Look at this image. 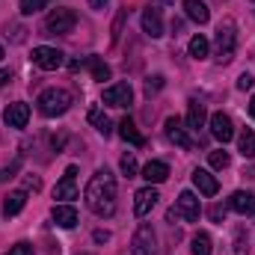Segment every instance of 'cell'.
<instances>
[{
  "label": "cell",
  "mask_w": 255,
  "mask_h": 255,
  "mask_svg": "<svg viewBox=\"0 0 255 255\" xmlns=\"http://www.w3.org/2000/svg\"><path fill=\"white\" fill-rule=\"evenodd\" d=\"M101 101H104L107 107H128V104L133 101V89H130V83H113V86L104 89Z\"/></svg>",
  "instance_id": "cell-7"
},
{
  "label": "cell",
  "mask_w": 255,
  "mask_h": 255,
  "mask_svg": "<svg viewBox=\"0 0 255 255\" xmlns=\"http://www.w3.org/2000/svg\"><path fill=\"white\" fill-rule=\"evenodd\" d=\"M205 104H199V101H190V107H187V128L190 130H199V128H205Z\"/></svg>",
  "instance_id": "cell-23"
},
{
  "label": "cell",
  "mask_w": 255,
  "mask_h": 255,
  "mask_svg": "<svg viewBox=\"0 0 255 255\" xmlns=\"http://www.w3.org/2000/svg\"><path fill=\"white\" fill-rule=\"evenodd\" d=\"M89 6H92V9H104V6H107V0H89Z\"/></svg>",
  "instance_id": "cell-40"
},
{
  "label": "cell",
  "mask_w": 255,
  "mask_h": 255,
  "mask_svg": "<svg viewBox=\"0 0 255 255\" xmlns=\"http://www.w3.org/2000/svg\"><path fill=\"white\" fill-rule=\"evenodd\" d=\"M51 217H54V223L60 229H74L77 226V208L74 205H54Z\"/></svg>",
  "instance_id": "cell-17"
},
{
  "label": "cell",
  "mask_w": 255,
  "mask_h": 255,
  "mask_svg": "<svg viewBox=\"0 0 255 255\" xmlns=\"http://www.w3.org/2000/svg\"><path fill=\"white\" fill-rule=\"evenodd\" d=\"M211 136L220 139V142H229L235 136V125H232V119L226 113H214L211 116Z\"/></svg>",
  "instance_id": "cell-12"
},
{
  "label": "cell",
  "mask_w": 255,
  "mask_h": 255,
  "mask_svg": "<svg viewBox=\"0 0 255 255\" xmlns=\"http://www.w3.org/2000/svg\"><path fill=\"white\" fill-rule=\"evenodd\" d=\"M253 74H241V77H238V89H253Z\"/></svg>",
  "instance_id": "cell-33"
},
{
  "label": "cell",
  "mask_w": 255,
  "mask_h": 255,
  "mask_svg": "<svg viewBox=\"0 0 255 255\" xmlns=\"http://www.w3.org/2000/svg\"><path fill=\"white\" fill-rule=\"evenodd\" d=\"M24 205H27V193H24V190L9 193V196L3 199V217H15V214H21V211H24Z\"/></svg>",
  "instance_id": "cell-19"
},
{
  "label": "cell",
  "mask_w": 255,
  "mask_h": 255,
  "mask_svg": "<svg viewBox=\"0 0 255 255\" xmlns=\"http://www.w3.org/2000/svg\"><path fill=\"white\" fill-rule=\"evenodd\" d=\"M193 184L202 196H217V190H220V181L208 169H193Z\"/></svg>",
  "instance_id": "cell-15"
},
{
  "label": "cell",
  "mask_w": 255,
  "mask_h": 255,
  "mask_svg": "<svg viewBox=\"0 0 255 255\" xmlns=\"http://www.w3.org/2000/svg\"><path fill=\"white\" fill-rule=\"evenodd\" d=\"M142 30H145L151 39H160V36H163V18H160V9L148 6V9L142 12Z\"/></svg>",
  "instance_id": "cell-14"
},
{
  "label": "cell",
  "mask_w": 255,
  "mask_h": 255,
  "mask_svg": "<svg viewBox=\"0 0 255 255\" xmlns=\"http://www.w3.org/2000/svg\"><path fill=\"white\" fill-rule=\"evenodd\" d=\"M223 217H226V208H223V205H214V208H211V220H217V223H220Z\"/></svg>",
  "instance_id": "cell-34"
},
{
  "label": "cell",
  "mask_w": 255,
  "mask_h": 255,
  "mask_svg": "<svg viewBox=\"0 0 255 255\" xmlns=\"http://www.w3.org/2000/svg\"><path fill=\"white\" fill-rule=\"evenodd\" d=\"M3 122L9 128H27V122H30V107H27L24 101L9 104V107L3 110Z\"/></svg>",
  "instance_id": "cell-11"
},
{
  "label": "cell",
  "mask_w": 255,
  "mask_h": 255,
  "mask_svg": "<svg viewBox=\"0 0 255 255\" xmlns=\"http://www.w3.org/2000/svg\"><path fill=\"white\" fill-rule=\"evenodd\" d=\"M122 21H125V12H119V18H116V24H113V42L119 39V30H122Z\"/></svg>",
  "instance_id": "cell-35"
},
{
  "label": "cell",
  "mask_w": 255,
  "mask_h": 255,
  "mask_svg": "<svg viewBox=\"0 0 255 255\" xmlns=\"http://www.w3.org/2000/svg\"><path fill=\"white\" fill-rule=\"evenodd\" d=\"M74 175H77V166H68L63 175V181H57L54 187V199H77V184H74Z\"/></svg>",
  "instance_id": "cell-13"
},
{
  "label": "cell",
  "mask_w": 255,
  "mask_h": 255,
  "mask_svg": "<svg viewBox=\"0 0 255 255\" xmlns=\"http://www.w3.org/2000/svg\"><path fill=\"white\" fill-rule=\"evenodd\" d=\"M157 190L148 184V187H142V190H136L133 193V214L136 217H145V214H151V208L157 205Z\"/></svg>",
  "instance_id": "cell-10"
},
{
  "label": "cell",
  "mask_w": 255,
  "mask_h": 255,
  "mask_svg": "<svg viewBox=\"0 0 255 255\" xmlns=\"http://www.w3.org/2000/svg\"><path fill=\"white\" fill-rule=\"evenodd\" d=\"M12 80V71H6V68H0V86H6Z\"/></svg>",
  "instance_id": "cell-38"
},
{
  "label": "cell",
  "mask_w": 255,
  "mask_h": 255,
  "mask_svg": "<svg viewBox=\"0 0 255 255\" xmlns=\"http://www.w3.org/2000/svg\"><path fill=\"white\" fill-rule=\"evenodd\" d=\"M24 184H27V190H39V187H42V178H36V175H30V178H27Z\"/></svg>",
  "instance_id": "cell-36"
},
{
  "label": "cell",
  "mask_w": 255,
  "mask_h": 255,
  "mask_svg": "<svg viewBox=\"0 0 255 255\" xmlns=\"http://www.w3.org/2000/svg\"><path fill=\"white\" fill-rule=\"evenodd\" d=\"M119 136H122L125 142H130V145H136V148L145 142V136L136 130V125H133L130 119H122V122H119Z\"/></svg>",
  "instance_id": "cell-22"
},
{
  "label": "cell",
  "mask_w": 255,
  "mask_h": 255,
  "mask_svg": "<svg viewBox=\"0 0 255 255\" xmlns=\"http://www.w3.org/2000/svg\"><path fill=\"white\" fill-rule=\"evenodd\" d=\"M142 178H145L148 184H163V181L169 178V166H166L163 160H148V163L142 166Z\"/></svg>",
  "instance_id": "cell-16"
},
{
  "label": "cell",
  "mask_w": 255,
  "mask_h": 255,
  "mask_svg": "<svg viewBox=\"0 0 255 255\" xmlns=\"http://www.w3.org/2000/svg\"><path fill=\"white\" fill-rule=\"evenodd\" d=\"M86 65L92 68V77H95L98 83H104V80H110V65L104 63L101 57H89V60H86Z\"/></svg>",
  "instance_id": "cell-26"
},
{
  "label": "cell",
  "mask_w": 255,
  "mask_h": 255,
  "mask_svg": "<svg viewBox=\"0 0 255 255\" xmlns=\"http://www.w3.org/2000/svg\"><path fill=\"white\" fill-rule=\"evenodd\" d=\"M166 3H175V0H166Z\"/></svg>",
  "instance_id": "cell-43"
},
{
  "label": "cell",
  "mask_w": 255,
  "mask_h": 255,
  "mask_svg": "<svg viewBox=\"0 0 255 255\" xmlns=\"http://www.w3.org/2000/svg\"><path fill=\"white\" fill-rule=\"evenodd\" d=\"M199 214H202V205H199L196 193L184 190L181 196H178L175 208L169 211V220H184V223H196V220H199Z\"/></svg>",
  "instance_id": "cell-4"
},
{
  "label": "cell",
  "mask_w": 255,
  "mask_h": 255,
  "mask_svg": "<svg viewBox=\"0 0 255 255\" xmlns=\"http://www.w3.org/2000/svg\"><path fill=\"white\" fill-rule=\"evenodd\" d=\"M30 60H33V65H39L42 71H57L63 65V51L48 48V45H39V48H33Z\"/></svg>",
  "instance_id": "cell-6"
},
{
  "label": "cell",
  "mask_w": 255,
  "mask_h": 255,
  "mask_svg": "<svg viewBox=\"0 0 255 255\" xmlns=\"http://www.w3.org/2000/svg\"><path fill=\"white\" fill-rule=\"evenodd\" d=\"M89 122L95 125V130H98L101 136H110V133H113V122L107 119V113H104L101 107H89Z\"/></svg>",
  "instance_id": "cell-21"
},
{
  "label": "cell",
  "mask_w": 255,
  "mask_h": 255,
  "mask_svg": "<svg viewBox=\"0 0 255 255\" xmlns=\"http://www.w3.org/2000/svg\"><path fill=\"white\" fill-rule=\"evenodd\" d=\"M130 255H154V232L148 223H142L130 241Z\"/></svg>",
  "instance_id": "cell-8"
},
{
  "label": "cell",
  "mask_w": 255,
  "mask_h": 255,
  "mask_svg": "<svg viewBox=\"0 0 255 255\" xmlns=\"http://www.w3.org/2000/svg\"><path fill=\"white\" fill-rule=\"evenodd\" d=\"M253 214H255V211H253Z\"/></svg>",
  "instance_id": "cell-44"
},
{
  "label": "cell",
  "mask_w": 255,
  "mask_h": 255,
  "mask_svg": "<svg viewBox=\"0 0 255 255\" xmlns=\"http://www.w3.org/2000/svg\"><path fill=\"white\" fill-rule=\"evenodd\" d=\"M229 208L235 211V214H253L255 211V196L250 190H238V193H232V199H229Z\"/></svg>",
  "instance_id": "cell-18"
},
{
  "label": "cell",
  "mask_w": 255,
  "mask_h": 255,
  "mask_svg": "<svg viewBox=\"0 0 255 255\" xmlns=\"http://www.w3.org/2000/svg\"><path fill=\"white\" fill-rule=\"evenodd\" d=\"M95 241L104 244V241H110V235H107V232H95Z\"/></svg>",
  "instance_id": "cell-39"
},
{
  "label": "cell",
  "mask_w": 255,
  "mask_h": 255,
  "mask_svg": "<svg viewBox=\"0 0 255 255\" xmlns=\"http://www.w3.org/2000/svg\"><path fill=\"white\" fill-rule=\"evenodd\" d=\"M0 60H3V45H0Z\"/></svg>",
  "instance_id": "cell-42"
},
{
  "label": "cell",
  "mask_w": 255,
  "mask_h": 255,
  "mask_svg": "<svg viewBox=\"0 0 255 255\" xmlns=\"http://www.w3.org/2000/svg\"><path fill=\"white\" fill-rule=\"evenodd\" d=\"M235 48H238V33H235V21H223L214 39V51L220 63H232L235 60Z\"/></svg>",
  "instance_id": "cell-3"
},
{
  "label": "cell",
  "mask_w": 255,
  "mask_h": 255,
  "mask_svg": "<svg viewBox=\"0 0 255 255\" xmlns=\"http://www.w3.org/2000/svg\"><path fill=\"white\" fill-rule=\"evenodd\" d=\"M39 113L42 116H48V119H54V116H63L65 110L71 107V95L65 92V89H45L42 95H39Z\"/></svg>",
  "instance_id": "cell-2"
},
{
  "label": "cell",
  "mask_w": 255,
  "mask_h": 255,
  "mask_svg": "<svg viewBox=\"0 0 255 255\" xmlns=\"http://www.w3.org/2000/svg\"><path fill=\"white\" fill-rule=\"evenodd\" d=\"M6 255H36V250H33V244H27V241H21V244H15L12 250Z\"/></svg>",
  "instance_id": "cell-31"
},
{
  "label": "cell",
  "mask_w": 255,
  "mask_h": 255,
  "mask_svg": "<svg viewBox=\"0 0 255 255\" xmlns=\"http://www.w3.org/2000/svg\"><path fill=\"white\" fill-rule=\"evenodd\" d=\"M74 24H77V15L71 9H54L45 18V33L48 36H65V33L74 30Z\"/></svg>",
  "instance_id": "cell-5"
},
{
  "label": "cell",
  "mask_w": 255,
  "mask_h": 255,
  "mask_svg": "<svg viewBox=\"0 0 255 255\" xmlns=\"http://www.w3.org/2000/svg\"><path fill=\"white\" fill-rule=\"evenodd\" d=\"M15 172H18V163H12L9 169H3V172H0V181H6V178H12Z\"/></svg>",
  "instance_id": "cell-37"
},
{
  "label": "cell",
  "mask_w": 255,
  "mask_h": 255,
  "mask_svg": "<svg viewBox=\"0 0 255 255\" xmlns=\"http://www.w3.org/2000/svg\"><path fill=\"white\" fill-rule=\"evenodd\" d=\"M119 166H122V172H125L128 178H133V175H136V160H133V154H125Z\"/></svg>",
  "instance_id": "cell-30"
},
{
  "label": "cell",
  "mask_w": 255,
  "mask_h": 255,
  "mask_svg": "<svg viewBox=\"0 0 255 255\" xmlns=\"http://www.w3.org/2000/svg\"><path fill=\"white\" fill-rule=\"evenodd\" d=\"M208 160H211V166H214V169H226L232 157H229V151H211V154H208Z\"/></svg>",
  "instance_id": "cell-29"
},
{
  "label": "cell",
  "mask_w": 255,
  "mask_h": 255,
  "mask_svg": "<svg viewBox=\"0 0 255 255\" xmlns=\"http://www.w3.org/2000/svg\"><path fill=\"white\" fill-rule=\"evenodd\" d=\"M193 255H211L214 253V247H211V238L205 235V232H199V235H193Z\"/></svg>",
  "instance_id": "cell-27"
},
{
  "label": "cell",
  "mask_w": 255,
  "mask_h": 255,
  "mask_svg": "<svg viewBox=\"0 0 255 255\" xmlns=\"http://www.w3.org/2000/svg\"><path fill=\"white\" fill-rule=\"evenodd\" d=\"M163 130H166V139L175 142L178 148H193V139L187 136V128H184V122H181L178 116H169L166 125H163Z\"/></svg>",
  "instance_id": "cell-9"
},
{
  "label": "cell",
  "mask_w": 255,
  "mask_h": 255,
  "mask_svg": "<svg viewBox=\"0 0 255 255\" xmlns=\"http://www.w3.org/2000/svg\"><path fill=\"white\" fill-rule=\"evenodd\" d=\"M51 0H21V15H36L48 6Z\"/></svg>",
  "instance_id": "cell-28"
},
{
  "label": "cell",
  "mask_w": 255,
  "mask_h": 255,
  "mask_svg": "<svg viewBox=\"0 0 255 255\" xmlns=\"http://www.w3.org/2000/svg\"><path fill=\"white\" fill-rule=\"evenodd\" d=\"M83 199H86V205L95 217H113L116 214V178H113V172L98 169L89 178Z\"/></svg>",
  "instance_id": "cell-1"
},
{
  "label": "cell",
  "mask_w": 255,
  "mask_h": 255,
  "mask_svg": "<svg viewBox=\"0 0 255 255\" xmlns=\"http://www.w3.org/2000/svg\"><path fill=\"white\" fill-rule=\"evenodd\" d=\"M163 89V74H154V77H148L145 80V92L151 95V92H160Z\"/></svg>",
  "instance_id": "cell-32"
},
{
  "label": "cell",
  "mask_w": 255,
  "mask_h": 255,
  "mask_svg": "<svg viewBox=\"0 0 255 255\" xmlns=\"http://www.w3.org/2000/svg\"><path fill=\"white\" fill-rule=\"evenodd\" d=\"M184 12H187V18L196 21V24H208L211 21V12H208V6L202 0H184Z\"/></svg>",
  "instance_id": "cell-20"
},
{
  "label": "cell",
  "mask_w": 255,
  "mask_h": 255,
  "mask_svg": "<svg viewBox=\"0 0 255 255\" xmlns=\"http://www.w3.org/2000/svg\"><path fill=\"white\" fill-rule=\"evenodd\" d=\"M250 116L255 119V95H253V101H250Z\"/></svg>",
  "instance_id": "cell-41"
},
{
  "label": "cell",
  "mask_w": 255,
  "mask_h": 255,
  "mask_svg": "<svg viewBox=\"0 0 255 255\" xmlns=\"http://www.w3.org/2000/svg\"><path fill=\"white\" fill-rule=\"evenodd\" d=\"M187 51H190L193 60H205V57H208V51H211V45H208V39H205V36L199 33V36H193V39H190Z\"/></svg>",
  "instance_id": "cell-25"
},
{
  "label": "cell",
  "mask_w": 255,
  "mask_h": 255,
  "mask_svg": "<svg viewBox=\"0 0 255 255\" xmlns=\"http://www.w3.org/2000/svg\"><path fill=\"white\" fill-rule=\"evenodd\" d=\"M238 148H241L244 157H255V130H250V128L241 130V136H238Z\"/></svg>",
  "instance_id": "cell-24"
}]
</instances>
